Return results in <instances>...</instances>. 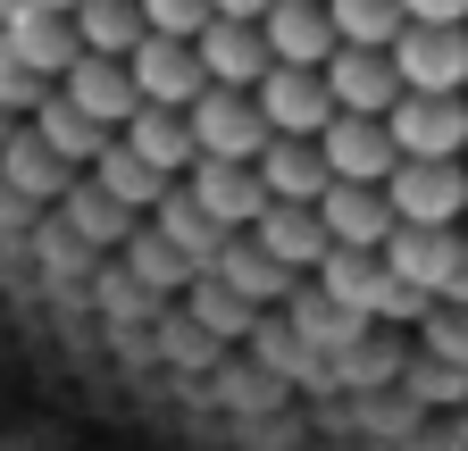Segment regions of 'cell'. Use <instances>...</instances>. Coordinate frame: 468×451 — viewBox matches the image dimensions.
Instances as JSON below:
<instances>
[{"label": "cell", "instance_id": "cell-7", "mask_svg": "<svg viewBox=\"0 0 468 451\" xmlns=\"http://www.w3.org/2000/svg\"><path fill=\"white\" fill-rule=\"evenodd\" d=\"M326 167H335V184H393L401 176V142H393V126L385 118H335L326 126Z\"/></svg>", "mask_w": 468, "mask_h": 451}, {"label": "cell", "instance_id": "cell-14", "mask_svg": "<svg viewBox=\"0 0 468 451\" xmlns=\"http://www.w3.org/2000/svg\"><path fill=\"white\" fill-rule=\"evenodd\" d=\"M326 9H335V34H343L351 50H393V42L410 34L401 0H326Z\"/></svg>", "mask_w": 468, "mask_h": 451}, {"label": "cell", "instance_id": "cell-12", "mask_svg": "<svg viewBox=\"0 0 468 451\" xmlns=\"http://www.w3.org/2000/svg\"><path fill=\"white\" fill-rule=\"evenodd\" d=\"M260 184H268V209H318L326 193H335V167H326V151L318 142H268V159H260Z\"/></svg>", "mask_w": 468, "mask_h": 451}, {"label": "cell", "instance_id": "cell-3", "mask_svg": "<svg viewBox=\"0 0 468 451\" xmlns=\"http://www.w3.org/2000/svg\"><path fill=\"white\" fill-rule=\"evenodd\" d=\"M134 92H143V109H167V118H193L201 109V92H209V68H201V42H143L134 50Z\"/></svg>", "mask_w": 468, "mask_h": 451}, {"label": "cell", "instance_id": "cell-1", "mask_svg": "<svg viewBox=\"0 0 468 451\" xmlns=\"http://www.w3.org/2000/svg\"><path fill=\"white\" fill-rule=\"evenodd\" d=\"M193 142H201V159H243V167H260L268 142H276V126H268L260 92H226V84H209L201 109H193Z\"/></svg>", "mask_w": 468, "mask_h": 451}, {"label": "cell", "instance_id": "cell-9", "mask_svg": "<svg viewBox=\"0 0 468 451\" xmlns=\"http://www.w3.org/2000/svg\"><path fill=\"white\" fill-rule=\"evenodd\" d=\"M326 84H335V109H343V118H393V109L410 100L393 50H351V42H343L335 68H326Z\"/></svg>", "mask_w": 468, "mask_h": 451}, {"label": "cell", "instance_id": "cell-6", "mask_svg": "<svg viewBox=\"0 0 468 451\" xmlns=\"http://www.w3.org/2000/svg\"><path fill=\"white\" fill-rule=\"evenodd\" d=\"M385 126H393L401 159H460L468 151V100L460 92H410Z\"/></svg>", "mask_w": 468, "mask_h": 451}, {"label": "cell", "instance_id": "cell-4", "mask_svg": "<svg viewBox=\"0 0 468 451\" xmlns=\"http://www.w3.org/2000/svg\"><path fill=\"white\" fill-rule=\"evenodd\" d=\"M260 109H268V126H276L284 142H326V126L343 118V109H335V84H326V68H268Z\"/></svg>", "mask_w": 468, "mask_h": 451}, {"label": "cell", "instance_id": "cell-2", "mask_svg": "<svg viewBox=\"0 0 468 451\" xmlns=\"http://www.w3.org/2000/svg\"><path fill=\"white\" fill-rule=\"evenodd\" d=\"M385 267L419 301H452L460 276H468V235H460V226H401L393 251H385Z\"/></svg>", "mask_w": 468, "mask_h": 451}, {"label": "cell", "instance_id": "cell-15", "mask_svg": "<svg viewBox=\"0 0 468 451\" xmlns=\"http://www.w3.org/2000/svg\"><path fill=\"white\" fill-rule=\"evenodd\" d=\"M143 26L159 42H201L218 26V9H209V0H143Z\"/></svg>", "mask_w": 468, "mask_h": 451}, {"label": "cell", "instance_id": "cell-11", "mask_svg": "<svg viewBox=\"0 0 468 451\" xmlns=\"http://www.w3.org/2000/svg\"><path fill=\"white\" fill-rule=\"evenodd\" d=\"M268 50H276V68H335V9L326 0H276L268 9Z\"/></svg>", "mask_w": 468, "mask_h": 451}, {"label": "cell", "instance_id": "cell-5", "mask_svg": "<svg viewBox=\"0 0 468 451\" xmlns=\"http://www.w3.org/2000/svg\"><path fill=\"white\" fill-rule=\"evenodd\" d=\"M318 217H326L335 251H360V259H385L393 235H401V209H393V193H377V184H335V193L318 201Z\"/></svg>", "mask_w": 468, "mask_h": 451}, {"label": "cell", "instance_id": "cell-17", "mask_svg": "<svg viewBox=\"0 0 468 451\" xmlns=\"http://www.w3.org/2000/svg\"><path fill=\"white\" fill-rule=\"evenodd\" d=\"M209 9H218L226 26H268V9H276V0H209Z\"/></svg>", "mask_w": 468, "mask_h": 451}, {"label": "cell", "instance_id": "cell-13", "mask_svg": "<svg viewBox=\"0 0 468 451\" xmlns=\"http://www.w3.org/2000/svg\"><path fill=\"white\" fill-rule=\"evenodd\" d=\"M201 68H209V84H226V92H260L268 84V68H276V50H268V26H209L201 34Z\"/></svg>", "mask_w": 468, "mask_h": 451}, {"label": "cell", "instance_id": "cell-18", "mask_svg": "<svg viewBox=\"0 0 468 451\" xmlns=\"http://www.w3.org/2000/svg\"><path fill=\"white\" fill-rule=\"evenodd\" d=\"M34 9H50V17H84L92 0H34Z\"/></svg>", "mask_w": 468, "mask_h": 451}, {"label": "cell", "instance_id": "cell-10", "mask_svg": "<svg viewBox=\"0 0 468 451\" xmlns=\"http://www.w3.org/2000/svg\"><path fill=\"white\" fill-rule=\"evenodd\" d=\"M393 68L410 92H468V26H410L393 42Z\"/></svg>", "mask_w": 468, "mask_h": 451}, {"label": "cell", "instance_id": "cell-8", "mask_svg": "<svg viewBox=\"0 0 468 451\" xmlns=\"http://www.w3.org/2000/svg\"><path fill=\"white\" fill-rule=\"evenodd\" d=\"M401 226H452L468 217V167L460 159H401V176L385 184Z\"/></svg>", "mask_w": 468, "mask_h": 451}, {"label": "cell", "instance_id": "cell-16", "mask_svg": "<svg viewBox=\"0 0 468 451\" xmlns=\"http://www.w3.org/2000/svg\"><path fill=\"white\" fill-rule=\"evenodd\" d=\"M410 26H468V0H401Z\"/></svg>", "mask_w": 468, "mask_h": 451}]
</instances>
